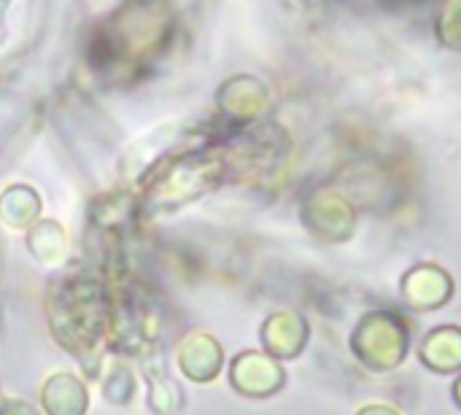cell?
Listing matches in <instances>:
<instances>
[{
	"instance_id": "cell-1",
	"label": "cell",
	"mask_w": 461,
	"mask_h": 415,
	"mask_svg": "<svg viewBox=\"0 0 461 415\" xmlns=\"http://www.w3.org/2000/svg\"><path fill=\"white\" fill-rule=\"evenodd\" d=\"M111 308L113 305L105 286L100 278L89 275H70L59 281L51 286L46 300L54 340L76 354L84 365L111 332Z\"/></svg>"
},
{
	"instance_id": "cell-2",
	"label": "cell",
	"mask_w": 461,
	"mask_h": 415,
	"mask_svg": "<svg viewBox=\"0 0 461 415\" xmlns=\"http://www.w3.org/2000/svg\"><path fill=\"white\" fill-rule=\"evenodd\" d=\"M411 348V324L397 311H367L354 332L351 351L373 373H389L400 367Z\"/></svg>"
},
{
	"instance_id": "cell-3",
	"label": "cell",
	"mask_w": 461,
	"mask_h": 415,
	"mask_svg": "<svg viewBox=\"0 0 461 415\" xmlns=\"http://www.w3.org/2000/svg\"><path fill=\"white\" fill-rule=\"evenodd\" d=\"M219 170H221L219 159H211L203 154L178 157L170 165L159 167V173L151 178L149 200H154L159 208L170 211V208L203 194L205 189H211L213 181L219 178Z\"/></svg>"
},
{
	"instance_id": "cell-4",
	"label": "cell",
	"mask_w": 461,
	"mask_h": 415,
	"mask_svg": "<svg viewBox=\"0 0 461 415\" xmlns=\"http://www.w3.org/2000/svg\"><path fill=\"white\" fill-rule=\"evenodd\" d=\"M303 221L324 243H340L348 240L357 227V211L354 205L340 197L332 189L313 192L303 205Z\"/></svg>"
},
{
	"instance_id": "cell-5",
	"label": "cell",
	"mask_w": 461,
	"mask_h": 415,
	"mask_svg": "<svg viewBox=\"0 0 461 415\" xmlns=\"http://www.w3.org/2000/svg\"><path fill=\"white\" fill-rule=\"evenodd\" d=\"M230 383L238 394L251 400L273 397L284 389V365L267 351H243L230 365Z\"/></svg>"
},
{
	"instance_id": "cell-6",
	"label": "cell",
	"mask_w": 461,
	"mask_h": 415,
	"mask_svg": "<svg viewBox=\"0 0 461 415\" xmlns=\"http://www.w3.org/2000/svg\"><path fill=\"white\" fill-rule=\"evenodd\" d=\"M176 362L184 378L194 383H211L224 367V351L219 340L208 332H189L176 348Z\"/></svg>"
},
{
	"instance_id": "cell-7",
	"label": "cell",
	"mask_w": 461,
	"mask_h": 415,
	"mask_svg": "<svg viewBox=\"0 0 461 415\" xmlns=\"http://www.w3.org/2000/svg\"><path fill=\"white\" fill-rule=\"evenodd\" d=\"M402 300L416 311H438L443 308L454 294V278L438 267V265H416L405 273L402 284Z\"/></svg>"
},
{
	"instance_id": "cell-8",
	"label": "cell",
	"mask_w": 461,
	"mask_h": 415,
	"mask_svg": "<svg viewBox=\"0 0 461 415\" xmlns=\"http://www.w3.org/2000/svg\"><path fill=\"white\" fill-rule=\"evenodd\" d=\"M262 346L270 356H276L278 362L284 359H297L311 338V327L305 321V316L294 313V311H278L273 316L265 319L262 329H259Z\"/></svg>"
},
{
	"instance_id": "cell-9",
	"label": "cell",
	"mask_w": 461,
	"mask_h": 415,
	"mask_svg": "<svg viewBox=\"0 0 461 415\" xmlns=\"http://www.w3.org/2000/svg\"><path fill=\"white\" fill-rule=\"evenodd\" d=\"M41 408L46 415H86L89 389L70 373H54L41 386Z\"/></svg>"
},
{
	"instance_id": "cell-10",
	"label": "cell",
	"mask_w": 461,
	"mask_h": 415,
	"mask_svg": "<svg viewBox=\"0 0 461 415\" xmlns=\"http://www.w3.org/2000/svg\"><path fill=\"white\" fill-rule=\"evenodd\" d=\"M267 92L254 76H235L219 89V108L232 122H249L265 108Z\"/></svg>"
},
{
	"instance_id": "cell-11",
	"label": "cell",
	"mask_w": 461,
	"mask_h": 415,
	"mask_svg": "<svg viewBox=\"0 0 461 415\" xmlns=\"http://www.w3.org/2000/svg\"><path fill=\"white\" fill-rule=\"evenodd\" d=\"M41 213V194L30 184H11L0 192V224L11 232H27Z\"/></svg>"
},
{
	"instance_id": "cell-12",
	"label": "cell",
	"mask_w": 461,
	"mask_h": 415,
	"mask_svg": "<svg viewBox=\"0 0 461 415\" xmlns=\"http://www.w3.org/2000/svg\"><path fill=\"white\" fill-rule=\"evenodd\" d=\"M421 362L435 373H456L461 370V327H438L432 329L421 348Z\"/></svg>"
},
{
	"instance_id": "cell-13",
	"label": "cell",
	"mask_w": 461,
	"mask_h": 415,
	"mask_svg": "<svg viewBox=\"0 0 461 415\" xmlns=\"http://www.w3.org/2000/svg\"><path fill=\"white\" fill-rule=\"evenodd\" d=\"M24 243L30 248V254L46 265V267H57L65 262L68 257V232L59 221L54 219H38L27 235H24Z\"/></svg>"
},
{
	"instance_id": "cell-14",
	"label": "cell",
	"mask_w": 461,
	"mask_h": 415,
	"mask_svg": "<svg viewBox=\"0 0 461 415\" xmlns=\"http://www.w3.org/2000/svg\"><path fill=\"white\" fill-rule=\"evenodd\" d=\"M181 402H184V394L181 389L165 375H149V408L157 415H170L176 410H181Z\"/></svg>"
},
{
	"instance_id": "cell-15",
	"label": "cell",
	"mask_w": 461,
	"mask_h": 415,
	"mask_svg": "<svg viewBox=\"0 0 461 415\" xmlns=\"http://www.w3.org/2000/svg\"><path fill=\"white\" fill-rule=\"evenodd\" d=\"M103 394L113 405H127L135 394V378L124 365H113V370L103 381Z\"/></svg>"
},
{
	"instance_id": "cell-16",
	"label": "cell",
	"mask_w": 461,
	"mask_h": 415,
	"mask_svg": "<svg viewBox=\"0 0 461 415\" xmlns=\"http://www.w3.org/2000/svg\"><path fill=\"white\" fill-rule=\"evenodd\" d=\"M440 41L451 49H461V16L456 11V5L448 0L446 8L440 11V24H438Z\"/></svg>"
},
{
	"instance_id": "cell-17",
	"label": "cell",
	"mask_w": 461,
	"mask_h": 415,
	"mask_svg": "<svg viewBox=\"0 0 461 415\" xmlns=\"http://www.w3.org/2000/svg\"><path fill=\"white\" fill-rule=\"evenodd\" d=\"M0 415H38L32 408H27L24 402H16V400H5L0 405Z\"/></svg>"
},
{
	"instance_id": "cell-18",
	"label": "cell",
	"mask_w": 461,
	"mask_h": 415,
	"mask_svg": "<svg viewBox=\"0 0 461 415\" xmlns=\"http://www.w3.org/2000/svg\"><path fill=\"white\" fill-rule=\"evenodd\" d=\"M357 415H402V413H400L397 408H392V405H381V402H378V405H365V408H362Z\"/></svg>"
},
{
	"instance_id": "cell-19",
	"label": "cell",
	"mask_w": 461,
	"mask_h": 415,
	"mask_svg": "<svg viewBox=\"0 0 461 415\" xmlns=\"http://www.w3.org/2000/svg\"><path fill=\"white\" fill-rule=\"evenodd\" d=\"M454 400H456V405L461 408V375L456 378V383H454Z\"/></svg>"
}]
</instances>
